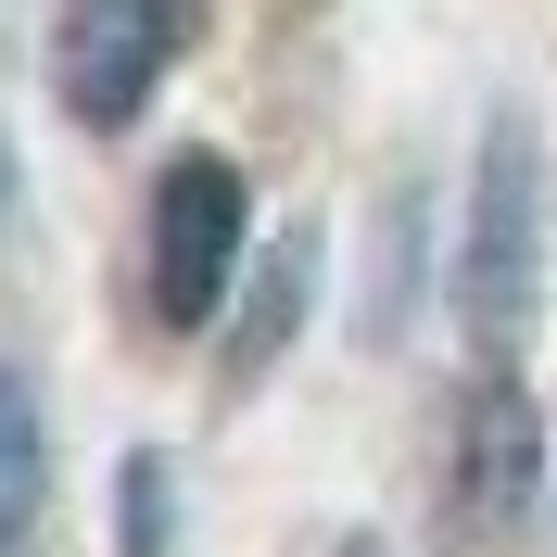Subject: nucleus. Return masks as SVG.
I'll return each mask as SVG.
<instances>
[{
	"mask_svg": "<svg viewBox=\"0 0 557 557\" xmlns=\"http://www.w3.org/2000/svg\"><path fill=\"white\" fill-rule=\"evenodd\" d=\"M532 253H545V165H532V127L494 114L482 177H469V267H456V305H469V343L507 368L532 330Z\"/></svg>",
	"mask_w": 557,
	"mask_h": 557,
	"instance_id": "1",
	"label": "nucleus"
},
{
	"mask_svg": "<svg viewBox=\"0 0 557 557\" xmlns=\"http://www.w3.org/2000/svg\"><path fill=\"white\" fill-rule=\"evenodd\" d=\"M228 267H242V165L228 152H177L152 177V317L203 330L228 305Z\"/></svg>",
	"mask_w": 557,
	"mask_h": 557,
	"instance_id": "2",
	"label": "nucleus"
},
{
	"mask_svg": "<svg viewBox=\"0 0 557 557\" xmlns=\"http://www.w3.org/2000/svg\"><path fill=\"white\" fill-rule=\"evenodd\" d=\"M51 51H64V114H89V127H127L152 89H165L177 64V0H64V26H51Z\"/></svg>",
	"mask_w": 557,
	"mask_h": 557,
	"instance_id": "3",
	"label": "nucleus"
},
{
	"mask_svg": "<svg viewBox=\"0 0 557 557\" xmlns=\"http://www.w3.org/2000/svg\"><path fill=\"white\" fill-rule=\"evenodd\" d=\"M532 482H545V431H532V393L494 368L482 393H469V444H456V520H520Z\"/></svg>",
	"mask_w": 557,
	"mask_h": 557,
	"instance_id": "4",
	"label": "nucleus"
},
{
	"mask_svg": "<svg viewBox=\"0 0 557 557\" xmlns=\"http://www.w3.org/2000/svg\"><path fill=\"white\" fill-rule=\"evenodd\" d=\"M38 482H51V444H38V393L0 368V557L38 532Z\"/></svg>",
	"mask_w": 557,
	"mask_h": 557,
	"instance_id": "5",
	"label": "nucleus"
},
{
	"mask_svg": "<svg viewBox=\"0 0 557 557\" xmlns=\"http://www.w3.org/2000/svg\"><path fill=\"white\" fill-rule=\"evenodd\" d=\"M127 557H165V456H127Z\"/></svg>",
	"mask_w": 557,
	"mask_h": 557,
	"instance_id": "6",
	"label": "nucleus"
},
{
	"mask_svg": "<svg viewBox=\"0 0 557 557\" xmlns=\"http://www.w3.org/2000/svg\"><path fill=\"white\" fill-rule=\"evenodd\" d=\"M0 203H13V152H0Z\"/></svg>",
	"mask_w": 557,
	"mask_h": 557,
	"instance_id": "7",
	"label": "nucleus"
}]
</instances>
